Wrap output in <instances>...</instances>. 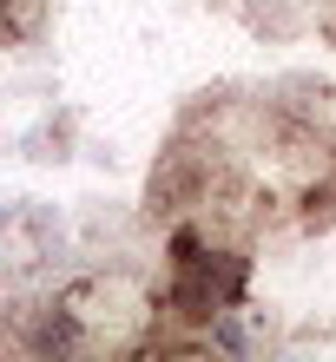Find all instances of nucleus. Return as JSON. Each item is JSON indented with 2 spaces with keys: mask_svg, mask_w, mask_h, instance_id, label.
<instances>
[]
</instances>
